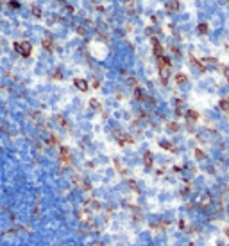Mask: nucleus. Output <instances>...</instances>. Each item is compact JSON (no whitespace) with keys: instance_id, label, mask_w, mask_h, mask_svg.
I'll use <instances>...</instances> for the list:
<instances>
[{"instance_id":"1","label":"nucleus","mask_w":229,"mask_h":246,"mask_svg":"<svg viewBox=\"0 0 229 246\" xmlns=\"http://www.w3.org/2000/svg\"><path fill=\"white\" fill-rule=\"evenodd\" d=\"M14 50H18L21 56H29L31 50H32V47H31V43H27V41H24V43H14Z\"/></svg>"},{"instance_id":"8","label":"nucleus","mask_w":229,"mask_h":246,"mask_svg":"<svg viewBox=\"0 0 229 246\" xmlns=\"http://www.w3.org/2000/svg\"><path fill=\"white\" fill-rule=\"evenodd\" d=\"M93 108H100V104H99V101H95V99H91V102H89Z\"/></svg>"},{"instance_id":"3","label":"nucleus","mask_w":229,"mask_h":246,"mask_svg":"<svg viewBox=\"0 0 229 246\" xmlns=\"http://www.w3.org/2000/svg\"><path fill=\"white\" fill-rule=\"evenodd\" d=\"M43 47H45V49H52V40L45 38V40H43Z\"/></svg>"},{"instance_id":"2","label":"nucleus","mask_w":229,"mask_h":246,"mask_svg":"<svg viewBox=\"0 0 229 246\" xmlns=\"http://www.w3.org/2000/svg\"><path fill=\"white\" fill-rule=\"evenodd\" d=\"M74 83H75V86L79 88L81 92H86V90H88V83H86L84 79H75Z\"/></svg>"},{"instance_id":"9","label":"nucleus","mask_w":229,"mask_h":246,"mask_svg":"<svg viewBox=\"0 0 229 246\" xmlns=\"http://www.w3.org/2000/svg\"><path fill=\"white\" fill-rule=\"evenodd\" d=\"M225 235H227V239H229V228H227V230H225Z\"/></svg>"},{"instance_id":"7","label":"nucleus","mask_w":229,"mask_h":246,"mask_svg":"<svg viewBox=\"0 0 229 246\" xmlns=\"http://www.w3.org/2000/svg\"><path fill=\"white\" fill-rule=\"evenodd\" d=\"M145 162H147V165H150V164H152V156H150L149 153L145 154Z\"/></svg>"},{"instance_id":"6","label":"nucleus","mask_w":229,"mask_h":246,"mask_svg":"<svg viewBox=\"0 0 229 246\" xmlns=\"http://www.w3.org/2000/svg\"><path fill=\"white\" fill-rule=\"evenodd\" d=\"M188 119L190 120H195L197 119V111H188Z\"/></svg>"},{"instance_id":"4","label":"nucleus","mask_w":229,"mask_h":246,"mask_svg":"<svg viewBox=\"0 0 229 246\" xmlns=\"http://www.w3.org/2000/svg\"><path fill=\"white\" fill-rule=\"evenodd\" d=\"M220 108H222V110H225V111H229V99L222 101V102H220Z\"/></svg>"},{"instance_id":"5","label":"nucleus","mask_w":229,"mask_h":246,"mask_svg":"<svg viewBox=\"0 0 229 246\" xmlns=\"http://www.w3.org/2000/svg\"><path fill=\"white\" fill-rule=\"evenodd\" d=\"M175 81H177V83H185V81H186V76H185V74H177Z\"/></svg>"}]
</instances>
